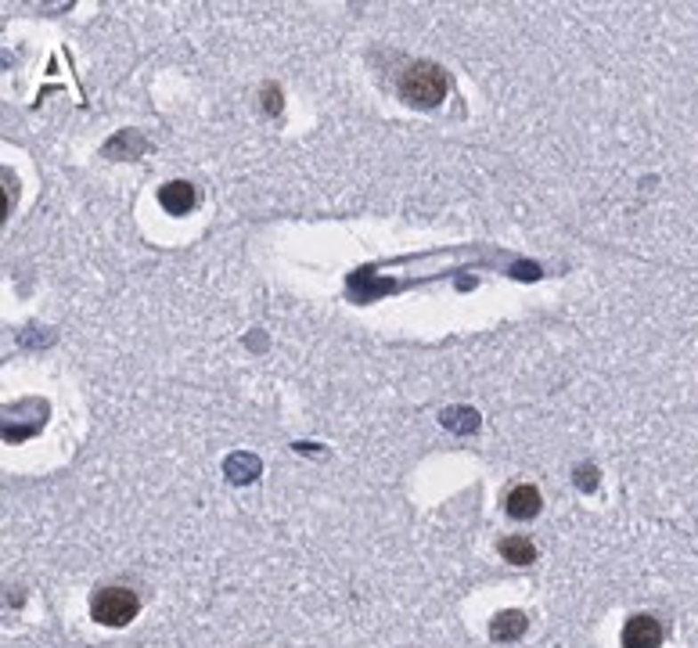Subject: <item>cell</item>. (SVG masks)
I'll list each match as a JSON object with an SVG mask.
<instances>
[{"label": "cell", "instance_id": "1", "mask_svg": "<svg viewBox=\"0 0 698 648\" xmlns=\"http://www.w3.org/2000/svg\"><path fill=\"white\" fill-rule=\"evenodd\" d=\"M443 94H447V72L435 65V62H414L400 76V98L407 105L432 109V105L443 102Z\"/></svg>", "mask_w": 698, "mask_h": 648}, {"label": "cell", "instance_id": "2", "mask_svg": "<svg viewBox=\"0 0 698 648\" xmlns=\"http://www.w3.org/2000/svg\"><path fill=\"white\" fill-rule=\"evenodd\" d=\"M141 612V602L130 587H101L91 598V616L105 627H126Z\"/></svg>", "mask_w": 698, "mask_h": 648}, {"label": "cell", "instance_id": "3", "mask_svg": "<svg viewBox=\"0 0 698 648\" xmlns=\"http://www.w3.org/2000/svg\"><path fill=\"white\" fill-rule=\"evenodd\" d=\"M662 623L648 612L641 616H630L627 627H623V648H659L662 644Z\"/></svg>", "mask_w": 698, "mask_h": 648}, {"label": "cell", "instance_id": "4", "mask_svg": "<svg viewBox=\"0 0 698 648\" xmlns=\"http://www.w3.org/2000/svg\"><path fill=\"white\" fill-rule=\"evenodd\" d=\"M540 504H544V497H540V490L530 487V483L511 487L507 497H504V512H507L511 519H518V522H526V519L540 515Z\"/></svg>", "mask_w": 698, "mask_h": 648}, {"label": "cell", "instance_id": "5", "mask_svg": "<svg viewBox=\"0 0 698 648\" xmlns=\"http://www.w3.org/2000/svg\"><path fill=\"white\" fill-rule=\"evenodd\" d=\"M158 206L166 213H173V217H184L195 206V188H191V184H184V180H169V184H162V188H158Z\"/></svg>", "mask_w": 698, "mask_h": 648}, {"label": "cell", "instance_id": "6", "mask_svg": "<svg viewBox=\"0 0 698 648\" xmlns=\"http://www.w3.org/2000/svg\"><path fill=\"white\" fill-rule=\"evenodd\" d=\"M526 627H530L526 612L504 609V612H497V616L490 619V637H493V641H518L522 634H526Z\"/></svg>", "mask_w": 698, "mask_h": 648}, {"label": "cell", "instance_id": "7", "mask_svg": "<svg viewBox=\"0 0 698 648\" xmlns=\"http://www.w3.org/2000/svg\"><path fill=\"white\" fill-rule=\"evenodd\" d=\"M500 554L511 566H533L537 562V547L530 544V537H504L500 540Z\"/></svg>", "mask_w": 698, "mask_h": 648}, {"label": "cell", "instance_id": "8", "mask_svg": "<svg viewBox=\"0 0 698 648\" xmlns=\"http://www.w3.org/2000/svg\"><path fill=\"white\" fill-rule=\"evenodd\" d=\"M223 469H227L231 483H252L264 465H259V457H256V454H231Z\"/></svg>", "mask_w": 698, "mask_h": 648}, {"label": "cell", "instance_id": "9", "mask_svg": "<svg viewBox=\"0 0 698 648\" xmlns=\"http://www.w3.org/2000/svg\"><path fill=\"white\" fill-rule=\"evenodd\" d=\"M440 422L450 429V432H475L479 429V414L475 411H468V407H447L443 414H440Z\"/></svg>", "mask_w": 698, "mask_h": 648}, {"label": "cell", "instance_id": "10", "mask_svg": "<svg viewBox=\"0 0 698 648\" xmlns=\"http://www.w3.org/2000/svg\"><path fill=\"white\" fill-rule=\"evenodd\" d=\"M576 487H580V490H594V487H597V469H594V465H587V469L580 465V469H576Z\"/></svg>", "mask_w": 698, "mask_h": 648}, {"label": "cell", "instance_id": "11", "mask_svg": "<svg viewBox=\"0 0 698 648\" xmlns=\"http://www.w3.org/2000/svg\"><path fill=\"white\" fill-rule=\"evenodd\" d=\"M264 109H267V112H278V109H281V90H278V86H271V90H267Z\"/></svg>", "mask_w": 698, "mask_h": 648}]
</instances>
